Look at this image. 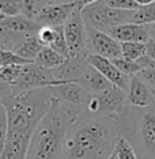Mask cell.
Instances as JSON below:
<instances>
[{"label": "cell", "mask_w": 155, "mask_h": 159, "mask_svg": "<svg viewBox=\"0 0 155 159\" xmlns=\"http://www.w3.org/2000/svg\"><path fill=\"white\" fill-rule=\"evenodd\" d=\"M132 23L136 25H151L155 23V2L148 6L139 7L135 11Z\"/></svg>", "instance_id": "cell-22"}, {"label": "cell", "mask_w": 155, "mask_h": 159, "mask_svg": "<svg viewBox=\"0 0 155 159\" xmlns=\"http://www.w3.org/2000/svg\"><path fill=\"white\" fill-rule=\"evenodd\" d=\"M71 124L72 118L55 101L35 128L25 159H63Z\"/></svg>", "instance_id": "cell-3"}, {"label": "cell", "mask_w": 155, "mask_h": 159, "mask_svg": "<svg viewBox=\"0 0 155 159\" xmlns=\"http://www.w3.org/2000/svg\"><path fill=\"white\" fill-rule=\"evenodd\" d=\"M0 157H2V151H0Z\"/></svg>", "instance_id": "cell-42"}, {"label": "cell", "mask_w": 155, "mask_h": 159, "mask_svg": "<svg viewBox=\"0 0 155 159\" xmlns=\"http://www.w3.org/2000/svg\"><path fill=\"white\" fill-rule=\"evenodd\" d=\"M80 12L87 30H99L105 33L120 25L132 23L135 15V11L112 8L105 3V0H99L83 7Z\"/></svg>", "instance_id": "cell-5"}, {"label": "cell", "mask_w": 155, "mask_h": 159, "mask_svg": "<svg viewBox=\"0 0 155 159\" xmlns=\"http://www.w3.org/2000/svg\"><path fill=\"white\" fill-rule=\"evenodd\" d=\"M10 95H12L11 87H10V86L0 78V101H2L3 98H6V97H10Z\"/></svg>", "instance_id": "cell-34"}, {"label": "cell", "mask_w": 155, "mask_h": 159, "mask_svg": "<svg viewBox=\"0 0 155 159\" xmlns=\"http://www.w3.org/2000/svg\"><path fill=\"white\" fill-rule=\"evenodd\" d=\"M148 26V31H150V37H151V42L155 41V23L147 25Z\"/></svg>", "instance_id": "cell-38"}, {"label": "cell", "mask_w": 155, "mask_h": 159, "mask_svg": "<svg viewBox=\"0 0 155 159\" xmlns=\"http://www.w3.org/2000/svg\"><path fill=\"white\" fill-rule=\"evenodd\" d=\"M49 48H52L53 50H56L57 53H60L61 56L70 57V50H68L67 46V41L66 37H64V30L63 26H57L55 27V38H53V42L49 45Z\"/></svg>", "instance_id": "cell-23"}, {"label": "cell", "mask_w": 155, "mask_h": 159, "mask_svg": "<svg viewBox=\"0 0 155 159\" xmlns=\"http://www.w3.org/2000/svg\"><path fill=\"white\" fill-rule=\"evenodd\" d=\"M55 84H59L55 80L52 70H45V68L37 66L34 63H27L22 66L21 74L16 83L12 86V95L25 91H30L35 89H44L52 87Z\"/></svg>", "instance_id": "cell-8"}, {"label": "cell", "mask_w": 155, "mask_h": 159, "mask_svg": "<svg viewBox=\"0 0 155 159\" xmlns=\"http://www.w3.org/2000/svg\"><path fill=\"white\" fill-rule=\"evenodd\" d=\"M76 83H79L82 87H84L91 95H98V94H102L110 90L112 87H114L101 72H98L90 64L83 72V75L76 80Z\"/></svg>", "instance_id": "cell-16"}, {"label": "cell", "mask_w": 155, "mask_h": 159, "mask_svg": "<svg viewBox=\"0 0 155 159\" xmlns=\"http://www.w3.org/2000/svg\"><path fill=\"white\" fill-rule=\"evenodd\" d=\"M87 42L90 55H97L109 60H116L122 57L121 44L105 31L87 30Z\"/></svg>", "instance_id": "cell-10"}, {"label": "cell", "mask_w": 155, "mask_h": 159, "mask_svg": "<svg viewBox=\"0 0 155 159\" xmlns=\"http://www.w3.org/2000/svg\"><path fill=\"white\" fill-rule=\"evenodd\" d=\"M64 61H66L64 56H61L60 53H57L56 50H53L49 46H44L41 52L38 53V56L35 57L34 63L45 70H55V68L60 67Z\"/></svg>", "instance_id": "cell-18"}, {"label": "cell", "mask_w": 155, "mask_h": 159, "mask_svg": "<svg viewBox=\"0 0 155 159\" xmlns=\"http://www.w3.org/2000/svg\"><path fill=\"white\" fill-rule=\"evenodd\" d=\"M8 116V132L0 159H25L33 133L48 113L55 97L50 87L6 97L0 101Z\"/></svg>", "instance_id": "cell-1"}, {"label": "cell", "mask_w": 155, "mask_h": 159, "mask_svg": "<svg viewBox=\"0 0 155 159\" xmlns=\"http://www.w3.org/2000/svg\"><path fill=\"white\" fill-rule=\"evenodd\" d=\"M112 61H113L114 66H116L122 74L127 75V76H135L139 72H142V68H140V66L136 61L127 60V59H124V57H120V59L112 60Z\"/></svg>", "instance_id": "cell-25"}, {"label": "cell", "mask_w": 155, "mask_h": 159, "mask_svg": "<svg viewBox=\"0 0 155 159\" xmlns=\"http://www.w3.org/2000/svg\"><path fill=\"white\" fill-rule=\"evenodd\" d=\"M4 18H6V16L3 15V12H2V11H0V20H2V19H4Z\"/></svg>", "instance_id": "cell-40"}, {"label": "cell", "mask_w": 155, "mask_h": 159, "mask_svg": "<svg viewBox=\"0 0 155 159\" xmlns=\"http://www.w3.org/2000/svg\"><path fill=\"white\" fill-rule=\"evenodd\" d=\"M55 101L68 113L72 121L86 114L90 94L76 82H64L50 87Z\"/></svg>", "instance_id": "cell-6"}, {"label": "cell", "mask_w": 155, "mask_h": 159, "mask_svg": "<svg viewBox=\"0 0 155 159\" xmlns=\"http://www.w3.org/2000/svg\"><path fill=\"white\" fill-rule=\"evenodd\" d=\"M127 101H128V105L135 107H147V106H151V105H155L153 90L144 82L140 80L136 75L131 76V80H129Z\"/></svg>", "instance_id": "cell-15"}, {"label": "cell", "mask_w": 155, "mask_h": 159, "mask_svg": "<svg viewBox=\"0 0 155 159\" xmlns=\"http://www.w3.org/2000/svg\"><path fill=\"white\" fill-rule=\"evenodd\" d=\"M87 61H89L90 66L94 67L98 72H101L113 86H116V87H118L125 93L128 91L131 76H127L125 74H122V72L113 64L112 60L105 59V57H101V56H97V55H89Z\"/></svg>", "instance_id": "cell-12"}, {"label": "cell", "mask_w": 155, "mask_h": 159, "mask_svg": "<svg viewBox=\"0 0 155 159\" xmlns=\"http://www.w3.org/2000/svg\"><path fill=\"white\" fill-rule=\"evenodd\" d=\"M133 2H135L139 7H144V6H148L151 3H154L155 0H133Z\"/></svg>", "instance_id": "cell-37"}, {"label": "cell", "mask_w": 155, "mask_h": 159, "mask_svg": "<svg viewBox=\"0 0 155 159\" xmlns=\"http://www.w3.org/2000/svg\"><path fill=\"white\" fill-rule=\"evenodd\" d=\"M74 2H75V4H76L78 8L82 10L83 7L89 6V4H93V3H95V2H99V0H74Z\"/></svg>", "instance_id": "cell-35"}, {"label": "cell", "mask_w": 155, "mask_h": 159, "mask_svg": "<svg viewBox=\"0 0 155 159\" xmlns=\"http://www.w3.org/2000/svg\"><path fill=\"white\" fill-rule=\"evenodd\" d=\"M147 44L142 42H121V55L124 59L136 61L143 55H146Z\"/></svg>", "instance_id": "cell-21"}, {"label": "cell", "mask_w": 155, "mask_h": 159, "mask_svg": "<svg viewBox=\"0 0 155 159\" xmlns=\"http://www.w3.org/2000/svg\"><path fill=\"white\" fill-rule=\"evenodd\" d=\"M37 38L42 44V46H49L53 42V38H55V27H41L37 33Z\"/></svg>", "instance_id": "cell-31"}, {"label": "cell", "mask_w": 155, "mask_h": 159, "mask_svg": "<svg viewBox=\"0 0 155 159\" xmlns=\"http://www.w3.org/2000/svg\"><path fill=\"white\" fill-rule=\"evenodd\" d=\"M87 57L89 55H71L67 57L60 67L52 70L55 80L57 83L76 82L89 67Z\"/></svg>", "instance_id": "cell-13"}, {"label": "cell", "mask_w": 155, "mask_h": 159, "mask_svg": "<svg viewBox=\"0 0 155 159\" xmlns=\"http://www.w3.org/2000/svg\"><path fill=\"white\" fill-rule=\"evenodd\" d=\"M7 132H8V116L4 105L0 102V151L3 152V148L6 144Z\"/></svg>", "instance_id": "cell-28"}, {"label": "cell", "mask_w": 155, "mask_h": 159, "mask_svg": "<svg viewBox=\"0 0 155 159\" xmlns=\"http://www.w3.org/2000/svg\"><path fill=\"white\" fill-rule=\"evenodd\" d=\"M27 63H33L22 59L21 56H18L15 52L7 49H0V67H8V66H23Z\"/></svg>", "instance_id": "cell-24"}, {"label": "cell", "mask_w": 155, "mask_h": 159, "mask_svg": "<svg viewBox=\"0 0 155 159\" xmlns=\"http://www.w3.org/2000/svg\"><path fill=\"white\" fill-rule=\"evenodd\" d=\"M25 66V64H23ZM21 68L22 66H8V67H0V78L4 80L7 84L11 87L16 83L18 78H19L21 74Z\"/></svg>", "instance_id": "cell-27"}, {"label": "cell", "mask_w": 155, "mask_h": 159, "mask_svg": "<svg viewBox=\"0 0 155 159\" xmlns=\"http://www.w3.org/2000/svg\"><path fill=\"white\" fill-rule=\"evenodd\" d=\"M120 139L116 116H82L72 121L64 144L63 159H107Z\"/></svg>", "instance_id": "cell-2"}, {"label": "cell", "mask_w": 155, "mask_h": 159, "mask_svg": "<svg viewBox=\"0 0 155 159\" xmlns=\"http://www.w3.org/2000/svg\"><path fill=\"white\" fill-rule=\"evenodd\" d=\"M23 38L26 37H22V35L14 33L11 29L3 22V19L0 20V49L12 50Z\"/></svg>", "instance_id": "cell-20"}, {"label": "cell", "mask_w": 155, "mask_h": 159, "mask_svg": "<svg viewBox=\"0 0 155 159\" xmlns=\"http://www.w3.org/2000/svg\"><path fill=\"white\" fill-rule=\"evenodd\" d=\"M107 34L112 35L118 42H142L148 44L151 42L150 31L147 25H136V23H125L120 25L107 31Z\"/></svg>", "instance_id": "cell-14"}, {"label": "cell", "mask_w": 155, "mask_h": 159, "mask_svg": "<svg viewBox=\"0 0 155 159\" xmlns=\"http://www.w3.org/2000/svg\"><path fill=\"white\" fill-rule=\"evenodd\" d=\"M0 11L4 16L21 15V7L18 0H0Z\"/></svg>", "instance_id": "cell-29"}, {"label": "cell", "mask_w": 155, "mask_h": 159, "mask_svg": "<svg viewBox=\"0 0 155 159\" xmlns=\"http://www.w3.org/2000/svg\"><path fill=\"white\" fill-rule=\"evenodd\" d=\"M136 63L140 66V68H142V71H147V70H154L155 68V60L151 59V57L147 55H143L140 59L136 60Z\"/></svg>", "instance_id": "cell-33"}, {"label": "cell", "mask_w": 155, "mask_h": 159, "mask_svg": "<svg viewBox=\"0 0 155 159\" xmlns=\"http://www.w3.org/2000/svg\"><path fill=\"white\" fill-rule=\"evenodd\" d=\"M105 3L112 8L124 10V11H136L139 6L133 0H105Z\"/></svg>", "instance_id": "cell-30"}, {"label": "cell", "mask_w": 155, "mask_h": 159, "mask_svg": "<svg viewBox=\"0 0 155 159\" xmlns=\"http://www.w3.org/2000/svg\"><path fill=\"white\" fill-rule=\"evenodd\" d=\"M153 94H154V98H155V91H153Z\"/></svg>", "instance_id": "cell-41"}, {"label": "cell", "mask_w": 155, "mask_h": 159, "mask_svg": "<svg viewBox=\"0 0 155 159\" xmlns=\"http://www.w3.org/2000/svg\"><path fill=\"white\" fill-rule=\"evenodd\" d=\"M107 159H118V158H117V155H116V152H114V151H113V152H112V155H110V157H109V158H107Z\"/></svg>", "instance_id": "cell-39"}, {"label": "cell", "mask_w": 155, "mask_h": 159, "mask_svg": "<svg viewBox=\"0 0 155 159\" xmlns=\"http://www.w3.org/2000/svg\"><path fill=\"white\" fill-rule=\"evenodd\" d=\"M146 53L148 55L151 59H154L155 60V41L153 42H148L147 44V49H146Z\"/></svg>", "instance_id": "cell-36"}, {"label": "cell", "mask_w": 155, "mask_h": 159, "mask_svg": "<svg viewBox=\"0 0 155 159\" xmlns=\"http://www.w3.org/2000/svg\"><path fill=\"white\" fill-rule=\"evenodd\" d=\"M136 76H138L142 82L146 83V84L153 91H155V68H154V70L142 71V72H139Z\"/></svg>", "instance_id": "cell-32"}, {"label": "cell", "mask_w": 155, "mask_h": 159, "mask_svg": "<svg viewBox=\"0 0 155 159\" xmlns=\"http://www.w3.org/2000/svg\"><path fill=\"white\" fill-rule=\"evenodd\" d=\"M127 105V93L114 86L102 94L90 97L86 114L94 117H114L120 114Z\"/></svg>", "instance_id": "cell-7"}, {"label": "cell", "mask_w": 155, "mask_h": 159, "mask_svg": "<svg viewBox=\"0 0 155 159\" xmlns=\"http://www.w3.org/2000/svg\"><path fill=\"white\" fill-rule=\"evenodd\" d=\"M21 7V15L35 19V16L49 4H55L52 0H18Z\"/></svg>", "instance_id": "cell-19"}, {"label": "cell", "mask_w": 155, "mask_h": 159, "mask_svg": "<svg viewBox=\"0 0 155 159\" xmlns=\"http://www.w3.org/2000/svg\"><path fill=\"white\" fill-rule=\"evenodd\" d=\"M114 152H116L118 159H139L138 155L135 152V150H133V147L121 136L116 143Z\"/></svg>", "instance_id": "cell-26"}, {"label": "cell", "mask_w": 155, "mask_h": 159, "mask_svg": "<svg viewBox=\"0 0 155 159\" xmlns=\"http://www.w3.org/2000/svg\"><path fill=\"white\" fill-rule=\"evenodd\" d=\"M116 125L135 150L139 159H155V105L135 107L131 105L116 116Z\"/></svg>", "instance_id": "cell-4"}, {"label": "cell", "mask_w": 155, "mask_h": 159, "mask_svg": "<svg viewBox=\"0 0 155 159\" xmlns=\"http://www.w3.org/2000/svg\"><path fill=\"white\" fill-rule=\"evenodd\" d=\"M64 37L71 55H90L87 42V29L83 22L80 10L76 8L63 25Z\"/></svg>", "instance_id": "cell-9"}, {"label": "cell", "mask_w": 155, "mask_h": 159, "mask_svg": "<svg viewBox=\"0 0 155 159\" xmlns=\"http://www.w3.org/2000/svg\"><path fill=\"white\" fill-rule=\"evenodd\" d=\"M78 7L75 2L68 3H55V4H49L45 8L41 10V12L35 16V22L41 27H57L63 26L66 20L70 18V15L76 10Z\"/></svg>", "instance_id": "cell-11"}, {"label": "cell", "mask_w": 155, "mask_h": 159, "mask_svg": "<svg viewBox=\"0 0 155 159\" xmlns=\"http://www.w3.org/2000/svg\"><path fill=\"white\" fill-rule=\"evenodd\" d=\"M42 48H44V46L38 41L37 34H35V35H30V37L23 38L22 41L12 49V52H15L18 56H21L25 60L34 61Z\"/></svg>", "instance_id": "cell-17"}]
</instances>
